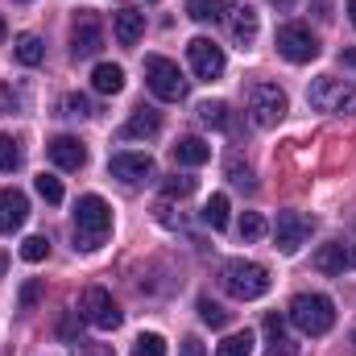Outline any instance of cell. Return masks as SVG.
<instances>
[{
    "instance_id": "17",
    "label": "cell",
    "mask_w": 356,
    "mask_h": 356,
    "mask_svg": "<svg viewBox=\"0 0 356 356\" xmlns=\"http://www.w3.org/2000/svg\"><path fill=\"white\" fill-rule=\"evenodd\" d=\"M224 17H228L232 38H236L241 46H253V38H257V8H249V4H232Z\"/></svg>"
},
{
    "instance_id": "22",
    "label": "cell",
    "mask_w": 356,
    "mask_h": 356,
    "mask_svg": "<svg viewBox=\"0 0 356 356\" xmlns=\"http://www.w3.org/2000/svg\"><path fill=\"white\" fill-rule=\"evenodd\" d=\"M13 54H17V63L38 67V63L46 58V42H42L38 33H21V38H17V46H13Z\"/></svg>"
},
{
    "instance_id": "29",
    "label": "cell",
    "mask_w": 356,
    "mask_h": 356,
    "mask_svg": "<svg viewBox=\"0 0 356 356\" xmlns=\"http://www.w3.org/2000/svg\"><path fill=\"white\" fill-rule=\"evenodd\" d=\"M199 319L207 323V327H228V311L220 307V302H211V298H199Z\"/></svg>"
},
{
    "instance_id": "10",
    "label": "cell",
    "mask_w": 356,
    "mask_h": 356,
    "mask_svg": "<svg viewBox=\"0 0 356 356\" xmlns=\"http://www.w3.org/2000/svg\"><path fill=\"white\" fill-rule=\"evenodd\" d=\"M186 58H191V71L199 75V79H220L224 75V50L211 42V38H191L186 42Z\"/></svg>"
},
{
    "instance_id": "40",
    "label": "cell",
    "mask_w": 356,
    "mask_h": 356,
    "mask_svg": "<svg viewBox=\"0 0 356 356\" xmlns=\"http://www.w3.org/2000/svg\"><path fill=\"white\" fill-rule=\"evenodd\" d=\"M348 17H353V25H356V0H348Z\"/></svg>"
},
{
    "instance_id": "32",
    "label": "cell",
    "mask_w": 356,
    "mask_h": 356,
    "mask_svg": "<svg viewBox=\"0 0 356 356\" xmlns=\"http://www.w3.org/2000/svg\"><path fill=\"white\" fill-rule=\"evenodd\" d=\"M266 236V220L257 216V211H245V220H241V241H261Z\"/></svg>"
},
{
    "instance_id": "44",
    "label": "cell",
    "mask_w": 356,
    "mask_h": 356,
    "mask_svg": "<svg viewBox=\"0 0 356 356\" xmlns=\"http://www.w3.org/2000/svg\"><path fill=\"white\" fill-rule=\"evenodd\" d=\"M0 108H4V99H0Z\"/></svg>"
},
{
    "instance_id": "19",
    "label": "cell",
    "mask_w": 356,
    "mask_h": 356,
    "mask_svg": "<svg viewBox=\"0 0 356 356\" xmlns=\"http://www.w3.org/2000/svg\"><path fill=\"white\" fill-rule=\"evenodd\" d=\"M112 29H116V42H120V46H137L141 33H145V13H137V8H120L116 21H112Z\"/></svg>"
},
{
    "instance_id": "14",
    "label": "cell",
    "mask_w": 356,
    "mask_h": 356,
    "mask_svg": "<svg viewBox=\"0 0 356 356\" xmlns=\"http://www.w3.org/2000/svg\"><path fill=\"white\" fill-rule=\"evenodd\" d=\"M261 332H266V356H298V344H294V336L286 332V319H282L277 311L266 315Z\"/></svg>"
},
{
    "instance_id": "23",
    "label": "cell",
    "mask_w": 356,
    "mask_h": 356,
    "mask_svg": "<svg viewBox=\"0 0 356 356\" xmlns=\"http://www.w3.org/2000/svg\"><path fill=\"white\" fill-rule=\"evenodd\" d=\"M199 120H203L207 129H232V116H228V104H224V99L199 104Z\"/></svg>"
},
{
    "instance_id": "42",
    "label": "cell",
    "mask_w": 356,
    "mask_h": 356,
    "mask_svg": "<svg viewBox=\"0 0 356 356\" xmlns=\"http://www.w3.org/2000/svg\"><path fill=\"white\" fill-rule=\"evenodd\" d=\"M273 4H277V8H290V4H294V0H273Z\"/></svg>"
},
{
    "instance_id": "37",
    "label": "cell",
    "mask_w": 356,
    "mask_h": 356,
    "mask_svg": "<svg viewBox=\"0 0 356 356\" xmlns=\"http://www.w3.org/2000/svg\"><path fill=\"white\" fill-rule=\"evenodd\" d=\"M178 356H207V348H203V340H195V336H186V340L178 344Z\"/></svg>"
},
{
    "instance_id": "30",
    "label": "cell",
    "mask_w": 356,
    "mask_h": 356,
    "mask_svg": "<svg viewBox=\"0 0 356 356\" xmlns=\"http://www.w3.org/2000/svg\"><path fill=\"white\" fill-rule=\"evenodd\" d=\"M33 186H38V195H42L46 203H63V182H58L54 175H38Z\"/></svg>"
},
{
    "instance_id": "41",
    "label": "cell",
    "mask_w": 356,
    "mask_h": 356,
    "mask_svg": "<svg viewBox=\"0 0 356 356\" xmlns=\"http://www.w3.org/2000/svg\"><path fill=\"white\" fill-rule=\"evenodd\" d=\"M4 269H8V257H4V253H0V277H4Z\"/></svg>"
},
{
    "instance_id": "33",
    "label": "cell",
    "mask_w": 356,
    "mask_h": 356,
    "mask_svg": "<svg viewBox=\"0 0 356 356\" xmlns=\"http://www.w3.org/2000/svg\"><path fill=\"white\" fill-rule=\"evenodd\" d=\"M162 191H166V199H186V195L195 191V178L175 175V178H166V182H162Z\"/></svg>"
},
{
    "instance_id": "21",
    "label": "cell",
    "mask_w": 356,
    "mask_h": 356,
    "mask_svg": "<svg viewBox=\"0 0 356 356\" xmlns=\"http://www.w3.org/2000/svg\"><path fill=\"white\" fill-rule=\"evenodd\" d=\"M91 88L99 91V95H116V91L124 88V71H120L116 63H99V67L91 71Z\"/></svg>"
},
{
    "instance_id": "16",
    "label": "cell",
    "mask_w": 356,
    "mask_h": 356,
    "mask_svg": "<svg viewBox=\"0 0 356 356\" xmlns=\"http://www.w3.org/2000/svg\"><path fill=\"white\" fill-rule=\"evenodd\" d=\"M25 216H29V203H25V195L21 191H0V232H17L21 224H25Z\"/></svg>"
},
{
    "instance_id": "39",
    "label": "cell",
    "mask_w": 356,
    "mask_h": 356,
    "mask_svg": "<svg viewBox=\"0 0 356 356\" xmlns=\"http://www.w3.org/2000/svg\"><path fill=\"white\" fill-rule=\"evenodd\" d=\"M340 58H344V63H348V67H353V71H356V50H344Z\"/></svg>"
},
{
    "instance_id": "15",
    "label": "cell",
    "mask_w": 356,
    "mask_h": 356,
    "mask_svg": "<svg viewBox=\"0 0 356 356\" xmlns=\"http://www.w3.org/2000/svg\"><path fill=\"white\" fill-rule=\"evenodd\" d=\"M46 149H50V162L58 170H83L88 166V149H83L79 137H54Z\"/></svg>"
},
{
    "instance_id": "27",
    "label": "cell",
    "mask_w": 356,
    "mask_h": 356,
    "mask_svg": "<svg viewBox=\"0 0 356 356\" xmlns=\"http://www.w3.org/2000/svg\"><path fill=\"white\" fill-rule=\"evenodd\" d=\"M216 356H253V336H249V332H236V336H228V340L216 348Z\"/></svg>"
},
{
    "instance_id": "25",
    "label": "cell",
    "mask_w": 356,
    "mask_h": 356,
    "mask_svg": "<svg viewBox=\"0 0 356 356\" xmlns=\"http://www.w3.org/2000/svg\"><path fill=\"white\" fill-rule=\"evenodd\" d=\"M203 220L220 232V228H228V195H211L207 199V207H203Z\"/></svg>"
},
{
    "instance_id": "6",
    "label": "cell",
    "mask_w": 356,
    "mask_h": 356,
    "mask_svg": "<svg viewBox=\"0 0 356 356\" xmlns=\"http://www.w3.org/2000/svg\"><path fill=\"white\" fill-rule=\"evenodd\" d=\"M307 99H311V108H319V112H356V88L344 83V79H332V75L315 79L311 91H307Z\"/></svg>"
},
{
    "instance_id": "26",
    "label": "cell",
    "mask_w": 356,
    "mask_h": 356,
    "mask_svg": "<svg viewBox=\"0 0 356 356\" xmlns=\"http://www.w3.org/2000/svg\"><path fill=\"white\" fill-rule=\"evenodd\" d=\"M133 356H166V340L158 332H141L133 340Z\"/></svg>"
},
{
    "instance_id": "31",
    "label": "cell",
    "mask_w": 356,
    "mask_h": 356,
    "mask_svg": "<svg viewBox=\"0 0 356 356\" xmlns=\"http://www.w3.org/2000/svg\"><path fill=\"white\" fill-rule=\"evenodd\" d=\"M21 166V149L8 133H0V170H17Z\"/></svg>"
},
{
    "instance_id": "38",
    "label": "cell",
    "mask_w": 356,
    "mask_h": 356,
    "mask_svg": "<svg viewBox=\"0 0 356 356\" xmlns=\"http://www.w3.org/2000/svg\"><path fill=\"white\" fill-rule=\"evenodd\" d=\"M79 356H116V353H112L108 344H83V348H79Z\"/></svg>"
},
{
    "instance_id": "9",
    "label": "cell",
    "mask_w": 356,
    "mask_h": 356,
    "mask_svg": "<svg viewBox=\"0 0 356 356\" xmlns=\"http://www.w3.org/2000/svg\"><path fill=\"white\" fill-rule=\"evenodd\" d=\"M71 50H75V58H95L104 50V21L88 8H79V17L71 25Z\"/></svg>"
},
{
    "instance_id": "13",
    "label": "cell",
    "mask_w": 356,
    "mask_h": 356,
    "mask_svg": "<svg viewBox=\"0 0 356 356\" xmlns=\"http://www.w3.org/2000/svg\"><path fill=\"white\" fill-rule=\"evenodd\" d=\"M108 170H112V175L120 178V182L137 186V182L154 178V158H149V154H112Z\"/></svg>"
},
{
    "instance_id": "7",
    "label": "cell",
    "mask_w": 356,
    "mask_h": 356,
    "mask_svg": "<svg viewBox=\"0 0 356 356\" xmlns=\"http://www.w3.org/2000/svg\"><path fill=\"white\" fill-rule=\"evenodd\" d=\"M277 54L286 58V63H311V58H319V42H315V33L307 29V25H298V21H286L282 29H277Z\"/></svg>"
},
{
    "instance_id": "11",
    "label": "cell",
    "mask_w": 356,
    "mask_h": 356,
    "mask_svg": "<svg viewBox=\"0 0 356 356\" xmlns=\"http://www.w3.org/2000/svg\"><path fill=\"white\" fill-rule=\"evenodd\" d=\"M307 236H311V220H307L302 211H282V216H277L273 241H277V249H282L286 257H294V253L307 245Z\"/></svg>"
},
{
    "instance_id": "8",
    "label": "cell",
    "mask_w": 356,
    "mask_h": 356,
    "mask_svg": "<svg viewBox=\"0 0 356 356\" xmlns=\"http://www.w3.org/2000/svg\"><path fill=\"white\" fill-rule=\"evenodd\" d=\"M79 311H83V319H88L91 327H99V332L120 327V307L112 302V294H108L104 286H88V290H83Z\"/></svg>"
},
{
    "instance_id": "24",
    "label": "cell",
    "mask_w": 356,
    "mask_h": 356,
    "mask_svg": "<svg viewBox=\"0 0 356 356\" xmlns=\"http://www.w3.org/2000/svg\"><path fill=\"white\" fill-rule=\"evenodd\" d=\"M186 13H191L195 21H224L228 0H186Z\"/></svg>"
},
{
    "instance_id": "20",
    "label": "cell",
    "mask_w": 356,
    "mask_h": 356,
    "mask_svg": "<svg viewBox=\"0 0 356 356\" xmlns=\"http://www.w3.org/2000/svg\"><path fill=\"white\" fill-rule=\"evenodd\" d=\"M170 158H175V166H203V162H211V145L199 137H182L170 149Z\"/></svg>"
},
{
    "instance_id": "1",
    "label": "cell",
    "mask_w": 356,
    "mask_h": 356,
    "mask_svg": "<svg viewBox=\"0 0 356 356\" xmlns=\"http://www.w3.org/2000/svg\"><path fill=\"white\" fill-rule=\"evenodd\" d=\"M112 232V207L99 195H83L75 203V249H99Z\"/></svg>"
},
{
    "instance_id": "28",
    "label": "cell",
    "mask_w": 356,
    "mask_h": 356,
    "mask_svg": "<svg viewBox=\"0 0 356 356\" xmlns=\"http://www.w3.org/2000/svg\"><path fill=\"white\" fill-rule=\"evenodd\" d=\"M21 257H25L29 266L46 261V257H50V241H46V236H25V241H21Z\"/></svg>"
},
{
    "instance_id": "4",
    "label": "cell",
    "mask_w": 356,
    "mask_h": 356,
    "mask_svg": "<svg viewBox=\"0 0 356 356\" xmlns=\"http://www.w3.org/2000/svg\"><path fill=\"white\" fill-rule=\"evenodd\" d=\"M145 83H149V91H154L158 99H166V104H178V99L186 95V79H182L178 63L162 58V54H149V58H145Z\"/></svg>"
},
{
    "instance_id": "18",
    "label": "cell",
    "mask_w": 356,
    "mask_h": 356,
    "mask_svg": "<svg viewBox=\"0 0 356 356\" xmlns=\"http://www.w3.org/2000/svg\"><path fill=\"white\" fill-rule=\"evenodd\" d=\"M158 129H162V116H158L154 108H137V112L129 116V124L120 129V137H124V141H141V137L149 141V137H158Z\"/></svg>"
},
{
    "instance_id": "12",
    "label": "cell",
    "mask_w": 356,
    "mask_h": 356,
    "mask_svg": "<svg viewBox=\"0 0 356 356\" xmlns=\"http://www.w3.org/2000/svg\"><path fill=\"white\" fill-rule=\"evenodd\" d=\"M315 269L319 273H344L356 269V241H332L315 249Z\"/></svg>"
},
{
    "instance_id": "36",
    "label": "cell",
    "mask_w": 356,
    "mask_h": 356,
    "mask_svg": "<svg viewBox=\"0 0 356 356\" xmlns=\"http://www.w3.org/2000/svg\"><path fill=\"white\" fill-rule=\"evenodd\" d=\"M38 298H42V282L33 277V282H25V286H21V298H17V302H21V311H29Z\"/></svg>"
},
{
    "instance_id": "43",
    "label": "cell",
    "mask_w": 356,
    "mask_h": 356,
    "mask_svg": "<svg viewBox=\"0 0 356 356\" xmlns=\"http://www.w3.org/2000/svg\"><path fill=\"white\" fill-rule=\"evenodd\" d=\"M4 33H8V29H4V17H0V42H4Z\"/></svg>"
},
{
    "instance_id": "34",
    "label": "cell",
    "mask_w": 356,
    "mask_h": 356,
    "mask_svg": "<svg viewBox=\"0 0 356 356\" xmlns=\"http://www.w3.org/2000/svg\"><path fill=\"white\" fill-rule=\"evenodd\" d=\"M228 178L236 182V186H245V191H253V170L241 162V158H228Z\"/></svg>"
},
{
    "instance_id": "35",
    "label": "cell",
    "mask_w": 356,
    "mask_h": 356,
    "mask_svg": "<svg viewBox=\"0 0 356 356\" xmlns=\"http://www.w3.org/2000/svg\"><path fill=\"white\" fill-rule=\"evenodd\" d=\"M63 112H67V116H91L88 95H67V99H63Z\"/></svg>"
},
{
    "instance_id": "2",
    "label": "cell",
    "mask_w": 356,
    "mask_h": 356,
    "mask_svg": "<svg viewBox=\"0 0 356 356\" xmlns=\"http://www.w3.org/2000/svg\"><path fill=\"white\" fill-rule=\"evenodd\" d=\"M290 323L302 336H327L336 327V307L327 294H294L290 302Z\"/></svg>"
},
{
    "instance_id": "3",
    "label": "cell",
    "mask_w": 356,
    "mask_h": 356,
    "mask_svg": "<svg viewBox=\"0 0 356 356\" xmlns=\"http://www.w3.org/2000/svg\"><path fill=\"white\" fill-rule=\"evenodd\" d=\"M220 282H224V290L232 298L253 302V298H261L269 290V269L257 266V261H228V266L220 269Z\"/></svg>"
},
{
    "instance_id": "5",
    "label": "cell",
    "mask_w": 356,
    "mask_h": 356,
    "mask_svg": "<svg viewBox=\"0 0 356 356\" xmlns=\"http://www.w3.org/2000/svg\"><path fill=\"white\" fill-rule=\"evenodd\" d=\"M245 99H249V116H253L257 129H273V124L286 116V108H290L286 91L277 88V83H253Z\"/></svg>"
}]
</instances>
